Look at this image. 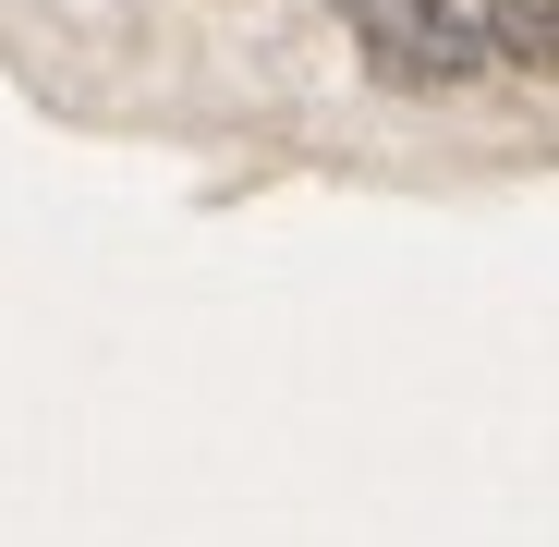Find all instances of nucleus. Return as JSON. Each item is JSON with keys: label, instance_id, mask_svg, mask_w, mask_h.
<instances>
[{"label": "nucleus", "instance_id": "1", "mask_svg": "<svg viewBox=\"0 0 559 547\" xmlns=\"http://www.w3.org/2000/svg\"><path fill=\"white\" fill-rule=\"evenodd\" d=\"M353 37L390 85H462L475 73V37H462L438 0H353Z\"/></svg>", "mask_w": 559, "mask_h": 547}, {"label": "nucleus", "instance_id": "2", "mask_svg": "<svg viewBox=\"0 0 559 547\" xmlns=\"http://www.w3.org/2000/svg\"><path fill=\"white\" fill-rule=\"evenodd\" d=\"M487 37H499L523 73H559V0H487Z\"/></svg>", "mask_w": 559, "mask_h": 547}]
</instances>
